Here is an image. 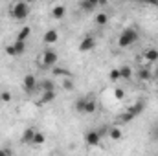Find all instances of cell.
Returning <instances> with one entry per match:
<instances>
[{
	"mask_svg": "<svg viewBox=\"0 0 158 156\" xmlns=\"http://www.w3.org/2000/svg\"><path fill=\"white\" fill-rule=\"evenodd\" d=\"M79 9H83L85 13H92V11L96 9V6H94L92 2H88V0H81V2H79Z\"/></svg>",
	"mask_w": 158,
	"mask_h": 156,
	"instance_id": "18",
	"label": "cell"
},
{
	"mask_svg": "<svg viewBox=\"0 0 158 156\" xmlns=\"http://www.w3.org/2000/svg\"><path fill=\"white\" fill-rule=\"evenodd\" d=\"M24 2H28V4H33V2H35V0H24Z\"/></svg>",
	"mask_w": 158,
	"mask_h": 156,
	"instance_id": "35",
	"label": "cell"
},
{
	"mask_svg": "<svg viewBox=\"0 0 158 156\" xmlns=\"http://www.w3.org/2000/svg\"><path fill=\"white\" fill-rule=\"evenodd\" d=\"M96 110H98V103H96V99L92 96H88L86 97V105H85V114H94Z\"/></svg>",
	"mask_w": 158,
	"mask_h": 156,
	"instance_id": "11",
	"label": "cell"
},
{
	"mask_svg": "<svg viewBox=\"0 0 158 156\" xmlns=\"http://www.w3.org/2000/svg\"><path fill=\"white\" fill-rule=\"evenodd\" d=\"M57 51L55 50H44L42 51V55H40V61H39V64H40V68L42 70H48V68H53L55 64H57Z\"/></svg>",
	"mask_w": 158,
	"mask_h": 156,
	"instance_id": "3",
	"label": "cell"
},
{
	"mask_svg": "<svg viewBox=\"0 0 158 156\" xmlns=\"http://www.w3.org/2000/svg\"><path fill=\"white\" fill-rule=\"evenodd\" d=\"M39 86L42 88V92H46V90H55V83H53V81H50V79H44V81H40Z\"/></svg>",
	"mask_w": 158,
	"mask_h": 156,
	"instance_id": "21",
	"label": "cell"
},
{
	"mask_svg": "<svg viewBox=\"0 0 158 156\" xmlns=\"http://www.w3.org/2000/svg\"><path fill=\"white\" fill-rule=\"evenodd\" d=\"M136 77L140 79V81H151L153 79V72H151L149 66H140L138 72H136Z\"/></svg>",
	"mask_w": 158,
	"mask_h": 156,
	"instance_id": "7",
	"label": "cell"
},
{
	"mask_svg": "<svg viewBox=\"0 0 158 156\" xmlns=\"http://www.w3.org/2000/svg\"><path fill=\"white\" fill-rule=\"evenodd\" d=\"M30 33H31V30L28 28V26H24L20 31H19V35H17V39H20V40H26L28 37H30Z\"/></svg>",
	"mask_w": 158,
	"mask_h": 156,
	"instance_id": "24",
	"label": "cell"
},
{
	"mask_svg": "<svg viewBox=\"0 0 158 156\" xmlns=\"http://www.w3.org/2000/svg\"><path fill=\"white\" fill-rule=\"evenodd\" d=\"M53 99H55V90H46V92H42L40 103H52Z\"/></svg>",
	"mask_w": 158,
	"mask_h": 156,
	"instance_id": "17",
	"label": "cell"
},
{
	"mask_svg": "<svg viewBox=\"0 0 158 156\" xmlns=\"http://www.w3.org/2000/svg\"><path fill=\"white\" fill-rule=\"evenodd\" d=\"M52 17H53L55 20L64 18V17H66V7H64V6H61V4H59V6H55V7L52 9Z\"/></svg>",
	"mask_w": 158,
	"mask_h": 156,
	"instance_id": "10",
	"label": "cell"
},
{
	"mask_svg": "<svg viewBox=\"0 0 158 156\" xmlns=\"http://www.w3.org/2000/svg\"><path fill=\"white\" fill-rule=\"evenodd\" d=\"M114 96H116L118 99H123V97H125V92H123L121 88H116V90H114Z\"/></svg>",
	"mask_w": 158,
	"mask_h": 156,
	"instance_id": "30",
	"label": "cell"
},
{
	"mask_svg": "<svg viewBox=\"0 0 158 156\" xmlns=\"http://www.w3.org/2000/svg\"><path fill=\"white\" fill-rule=\"evenodd\" d=\"M85 105H86V97H79L76 101V110L79 114H85Z\"/></svg>",
	"mask_w": 158,
	"mask_h": 156,
	"instance_id": "23",
	"label": "cell"
},
{
	"mask_svg": "<svg viewBox=\"0 0 158 156\" xmlns=\"http://www.w3.org/2000/svg\"><path fill=\"white\" fill-rule=\"evenodd\" d=\"M132 119H134V116H132L129 110H127V112H123L121 116H118V121H119V123H129V121H132Z\"/></svg>",
	"mask_w": 158,
	"mask_h": 156,
	"instance_id": "25",
	"label": "cell"
},
{
	"mask_svg": "<svg viewBox=\"0 0 158 156\" xmlns=\"http://www.w3.org/2000/svg\"><path fill=\"white\" fill-rule=\"evenodd\" d=\"M96 48V39H94V35H86V37H83V40L79 42V51H90V50H94Z\"/></svg>",
	"mask_w": 158,
	"mask_h": 156,
	"instance_id": "5",
	"label": "cell"
},
{
	"mask_svg": "<svg viewBox=\"0 0 158 156\" xmlns=\"http://www.w3.org/2000/svg\"><path fill=\"white\" fill-rule=\"evenodd\" d=\"M109 79H110L112 83L119 81V68H112V70L109 72Z\"/></svg>",
	"mask_w": 158,
	"mask_h": 156,
	"instance_id": "26",
	"label": "cell"
},
{
	"mask_svg": "<svg viewBox=\"0 0 158 156\" xmlns=\"http://www.w3.org/2000/svg\"><path fill=\"white\" fill-rule=\"evenodd\" d=\"M88 2H92V4H94V6H96V7H98V6H99V0H88Z\"/></svg>",
	"mask_w": 158,
	"mask_h": 156,
	"instance_id": "33",
	"label": "cell"
},
{
	"mask_svg": "<svg viewBox=\"0 0 158 156\" xmlns=\"http://www.w3.org/2000/svg\"><path fill=\"white\" fill-rule=\"evenodd\" d=\"M94 22H96L98 26H105V24H109V15H107L105 11H101V13H98V15H96Z\"/></svg>",
	"mask_w": 158,
	"mask_h": 156,
	"instance_id": "15",
	"label": "cell"
},
{
	"mask_svg": "<svg viewBox=\"0 0 158 156\" xmlns=\"http://www.w3.org/2000/svg\"><path fill=\"white\" fill-rule=\"evenodd\" d=\"M153 77H156V79H158V66L155 68V72H153Z\"/></svg>",
	"mask_w": 158,
	"mask_h": 156,
	"instance_id": "34",
	"label": "cell"
},
{
	"mask_svg": "<svg viewBox=\"0 0 158 156\" xmlns=\"http://www.w3.org/2000/svg\"><path fill=\"white\" fill-rule=\"evenodd\" d=\"M85 142H86V145L94 147V145H99L101 136H99V132H98V130H88V132L85 134Z\"/></svg>",
	"mask_w": 158,
	"mask_h": 156,
	"instance_id": "6",
	"label": "cell"
},
{
	"mask_svg": "<svg viewBox=\"0 0 158 156\" xmlns=\"http://www.w3.org/2000/svg\"><path fill=\"white\" fill-rule=\"evenodd\" d=\"M143 59H145L149 64L156 63V61H158V50H155V48H149V50H145V51H143Z\"/></svg>",
	"mask_w": 158,
	"mask_h": 156,
	"instance_id": "9",
	"label": "cell"
},
{
	"mask_svg": "<svg viewBox=\"0 0 158 156\" xmlns=\"http://www.w3.org/2000/svg\"><path fill=\"white\" fill-rule=\"evenodd\" d=\"M6 53H7L9 57H17V50H15V46H13V44H7V46H6Z\"/></svg>",
	"mask_w": 158,
	"mask_h": 156,
	"instance_id": "29",
	"label": "cell"
},
{
	"mask_svg": "<svg viewBox=\"0 0 158 156\" xmlns=\"http://www.w3.org/2000/svg\"><path fill=\"white\" fill-rule=\"evenodd\" d=\"M22 84H24V90H26V94H33L35 92V88H37V79L33 74H28L24 81H22Z\"/></svg>",
	"mask_w": 158,
	"mask_h": 156,
	"instance_id": "4",
	"label": "cell"
},
{
	"mask_svg": "<svg viewBox=\"0 0 158 156\" xmlns=\"http://www.w3.org/2000/svg\"><path fill=\"white\" fill-rule=\"evenodd\" d=\"M9 11H11L13 18H17V20H26L28 15H30V4L24 2V0H17V2L11 6Z\"/></svg>",
	"mask_w": 158,
	"mask_h": 156,
	"instance_id": "1",
	"label": "cell"
},
{
	"mask_svg": "<svg viewBox=\"0 0 158 156\" xmlns=\"http://www.w3.org/2000/svg\"><path fill=\"white\" fill-rule=\"evenodd\" d=\"M109 4V0H99V6H107Z\"/></svg>",
	"mask_w": 158,
	"mask_h": 156,
	"instance_id": "32",
	"label": "cell"
},
{
	"mask_svg": "<svg viewBox=\"0 0 158 156\" xmlns=\"http://www.w3.org/2000/svg\"><path fill=\"white\" fill-rule=\"evenodd\" d=\"M121 136H123V132H121L119 127H109V138L110 140L118 142V140H121Z\"/></svg>",
	"mask_w": 158,
	"mask_h": 156,
	"instance_id": "14",
	"label": "cell"
},
{
	"mask_svg": "<svg viewBox=\"0 0 158 156\" xmlns=\"http://www.w3.org/2000/svg\"><path fill=\"white\" fill-rule=\"evenodd\" d=\"M13 46H15V50H17V55H22L24 51H26V42L20 39H17L13 42Z\"/></svg>",
	"mask_w": 158,
	"mask_h": 156,
	"instance_id": "20",
	"label": "cell"
},
{
	"mask_svg": "<svg viewBox=\"0 0 158 156\" xmlns=\"http://www.w3.org/2000/svg\"><path fill=\"white\" fill-rule=\"evenodd\" d=\"M138 40V31L134 28H125L118 37V46L119 48H129L131 44H134Z\"/></svg>",
	"mask_w": 158,
	"mask_h": 156,
	"instance_id": "2",
	"label": "cell"
},
{
	"mask_svg": "<svg viewBox=\"0 0 158 156\" xmlns=\"http://www.w3.org/2000/svg\"><path fill=\"white\" fill-rule=\"evenodd\" d=\"M0 101H2V99H0Z\"/></svg>",
	"mask_w": 158,
	"mask_h": 156,
	"instance_id": "36",
	"label": "cell"
},
{
	"mask_svg": "<svg viewBox=\"0 0 158 156\" xmlns=\"http://www.w3.org/2000/svg\"><path fill=\"white\" fill-rule=\"evenodd\" d=\"M52 72H53V76H57V77H72V74L66 70V68H52Z\"/></svg>",
	"mask_w": 158,
	"mask_h": 156,
	"instance_id": "19",
	"label": "cell"
},
{
	"mask_svg": "<svg viewBox=\"0 0 158 156\" xmlns=\"http://www.w3.org/2000/svg\"><path fill=\"white\" fill-rule=\"evenodd\" d=\"M0 99H2L4 103H9V101L13 99V96H11V92L6 90V92H0Z\"/></svg>",
	"mask_w": 158,
	"mask_h": 156,
	"instance_id": "28",
	"label": "cell"
},
{
	"mask_svg": "<svg viewBox=\"0 0 158 156\" xmlns=\"http://www.w3.org/2000/svg\"><path fill=\"white\" fill-rule=\"evenodd\" d=\"M119 79H125V81L132 79V68L131 66H121L119 68Z\"/></svg>",
	"mask_w": 158,
	"mask_h": 156,
	"instance_id": "16",
	"label": "cell"
},
{
	"mask_svg": "<svg viewBox=\"0 0 158 156\" xmlns=\"http://www.w3.org/2000/svg\"><path fill=\"white\" fill-rule=\"evenodd\" d=\"M33 136H35V129H33V127H28V129L24 130V134H22L20 142L28 145V143H31V142H33Z\"/></svg>",
	"mask_w": 158,
	"mask_h": 156,
	"instance_id": "12",
	"label": "cell"
},
{
	"mask_svg": "<svg viewBox=\"0 0 158 156\" xmlns=\"http://www.w3.org/2000/svg\"><path fill=\"white\" fill-rule=\"evenodd\" d=\"M143 109H145V105H143V101H138V103H134L132 107H129L127 110H129V112H131L132 116L136 117V116H140V114L143 112Z\"/></svg>",
	"mask_w": 158,
	"mask_h": 156,
	"instance_id": "13",
	"label": "cell"
},
{
	"mask_svg": "<svg viewBox=\"0 0 158 156\" xmlns=\"http://www.w3.org/2000/svg\"><path fill=\"white\" fill-rule=\"evenodd\" d=\"M44 142H46V136H44L42 132H39V130H35V136H33V142H31V143H33V145H42Z\"/></svg>",
	"mask_w": 158,
	"mask_h": 156,
	"instance_id": "22",
	"label": "cell"
},
{
	"mask_svg": "<svg viewBox=\"0 0 158 156\" xmlns=\"http://www.w3.org/2000/svg\"><path fill=\"white\" fill-rule=\"evenodd\" d=\"M63 88H64V90H74V81H72V77L63 79Z\"/></svg>",
	"mask_w": 158,
	"mask_h": 156,
	"instance_id": "27",
	"label": "cell"
},
{
	"mask_svg": "<svg viewBox=\"0 0 158 156\" xmlns=\"http://www.w3.org/2000/svg\"><path fill=\"white\" fill-rule=\"evenodd\" d=\"M57 39H59V33H57V30H48V31L42 35L44 44H53V42H57Z\"/></svg>",
	"mask_w": 158,
	"mask_h": 156,
	"instance_id": "8",
	"label": "cell"
},
{
	"mask_svg": "<svg viewBox=\"0 0 158 156\" xmlns=\"http://www.w3.org/2000/svg\"><path fill=\"white\" fill-rule=\"evenodd\" d=\"M13 151L11 149H0V156H6V154H11Z\"/></svg>",
	"mask_w": 158,
	"mask_h": 156,
	"instance_id": "31",
	"label": "cell"
}]
</instances>
